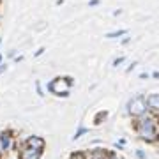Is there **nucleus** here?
Segmentation results:
<instances>
[{"label": "nucleus", "instance_id": "f8f14e48", "mask_svg": "<svg viewBox=\"0 0 159 159\" xmlns=\"http://www.w3.org/2000/svg\"><path fill=\"white\" fill-rule=\"evenodd\" d=\"M71 159H87V156L83 152H73L71 154Z\"/></svg>", "mask_w": 159, "mask_h": 159}, {"label": "nucleus", "instance_id": "9b49d317", "mask_svg": "<svg viewBox=\"0 0 159 159\" xmlns=\"http://www.w3.org/2000/svg\"><path fill=\"white\" fill-rule=\"evenodd\" d=\"M85 133H89V129H87V127H80V129L76 131V134L73 136V140H78V138L81 136V134H85Z\"/></svg>", "mask_w": 159, "mask_h": 159}, {"label": "nucleus", "instance_id": "6e6552de", "mask_svg": "<svg viewBox=\"0 0 159 159\" xmlns=\"http://www.w3.org/2000/svg\"><path fill=\"white\" fill-rule=\"evenodd\" d=\"M110 152L106 148H94L90 152V159H108Z\"/></svg>", "mask_w": 159, "mask_h": 159}, {"label": "nucleus", "instance_id": "4468645a", "mask_svg": "<svg viewBox=\"0 0 159 159\" xmlns=\"http://www.w3.org/2000/svg\"><path fill=\"white\" fill-rule=\"evenodd\" d=\"M108 159H122V157H120L119 154H115V152H110V157H108Z\"/></svg>", "mask_w": 159, "mask_h": 159}, {"label": "nucleus", "instance_id": "ddd939ff", "mask_svg": "<svg viewBox=\"0 0 159 159\" xmlns=\"http://www.w3.org/2000/svg\"><path fill=\"white\" fill-rule=\"evenodd\" d=\"M136 157L138 159H147V154L143 152V150H136Z\"/></svg>", "mask_w": 159, "mask_h": 159}, {"label": "nucleus", "instance_id": "2eb2a0df", "mask_svg": "<svg viewBox=\"0 0 159 159\" xmlns=\"http://www.w3.org/2000/svg\"><path fill=\"white\" fill-rule=\"evenodd\" d=\"M122 62H124V57L117 58V60H115V62H113V66H119V64H122Z\"/></svg>", "mask_w": 159, "mask_h": 159}, {"label": "nucleus", "instance_id": "dca6fc26", "mask_svg": "<svg viewBox=\"0 0 159 159\" xmlns=\"http://www.w3.org/2000/svg\"><path fill=\"white\" fill-rule=\"evenodd\" d=\"M0 64H2V55H0Z\"/></svg>", "mask_w": 159, "mask_h": 159}, {"label": "nucleus", "instance_id": "0eeeda50", "mask_svg": "<svg viewBox=\"0 0 159 159\" xmlns=\"http://www.w3.org/2000/svg\"><path fill=\"white\" fill-rule=\"evenodd\" d=\"M145 101H147L148 111H156V113H159V94H150V96L145 97Z\"/></svg>", "mask_w": 159, "mask_h": 159}, {"label": "nucleus", "instance_id": "1a4fd4ad", "mask_svg": "<svg viewBox=\"0 0 159 159\" xmlns=\"http://www.w3.org/2000/svg\"><path fill=\"white\" fill-rule=\"evenodd\" d=\"M106 117H108V113H106V111H99V113L94 117V124H96V125L102 124L101 120H106Z\"/></svg>", "mask_w": 159, "mask_h": 159}, {"label": "nucleus", "instance_id": "423d86ee", "mask_svg": "<svg viewBox=\"0 0 159 159\" xmlns=\"http://www.w3.org/2000/svg\"><path fill=\"white\" fill-rule=\"evenodd\" d=\"M25 147H32V148H41V150H44L46 142H44V138H41V136H29L27 140H25Z\"/></svg>", "mask_w": 159, "mask_h": 159}, {"label": "nucleus", "instance_id": "7ed1b4c3", "mask_svg": "<svg viewBox=\"0 0 159 159\" xmlns=\"http://www.w3.org/2000/svg\"><path fill=\"white\" fill-rule=\"evenodd\" d=\"M148 111V106H147V101H145V97L143 96H136L133 97L127 104V113L131 117H134V119H140L143 115H147Z\"/></svg>", "mask_w": 159, "mask_h": 159}, {"label": "nucleus", "instance_id": "9d476101", "mask_svg": "<svg viewBox=\"0 0 159 159\" xmlns=\"http://www.w3.org/2000/svg\"><path fill=\"white\" fill-rule=\"evenodd\" d=\"M125 30H117V32H110V34H106V37L108 39H115V37H120V35H124Z\"/></svg>", "mask_w": 159, "mask_h": 159}, {"label": "nucleus", "instance_id": "20e7f679", "mask_svg": "<svg viewBox=\"0 0 159 159\" xmlns=\"http://www.w3.org/2000/svg\"><path fill=\"white\" fill-rule=\"evenodd\" d=\"M14 147V140H12L11 133H0V156L9 154Z\"/></svg>", "mask_w": 159, "mask_h": 159}, {"label": "nucleus", "instance_id": "39448f33", "mask_svg": "<svg viewBox=\"0 0 159 159\" xmlns=\"http://www.w3.org/2000/svg\"><path fill=\"white\" fill-rule=\"evenodd\" d=\"M41 156H43V150L41 148L23 147L21 154H20V159H41Z\"/></svg>", "mask_w": 159, "mask_h": 159}, {"label": "nucleus", "instance_id": "f257e3e1", "mask_svg": "<svg viewBox=\"0 0 159 159\" xmlns=\"http://www.w3.org/2000/svg\"><path fill=\"white\" fill-rule=\"evenodd\" d=\"M136 133L143 142H147V143L157 142L159 129L156 125V119L154 117H145V115L140 117V120L136 122Z\"/></svg>", "mask_w": 159, "mask_h": 159}, {"label": "nucleus", "instance_id": "f03ea898", "mask_svg": "<svg viewBox=\"0 0 159 159\" xmlns=\"http://www.w3.org/2000/svg\"><path fill=\"white\" fill-rule=\"evenodd\" d=\"M71 85H73V78H55L48 83V92L50 94H55V96H62L67 97L69 90H71Z\"/></svg>", "mask_w": 159, "mask_h": 159}]
</instances>
